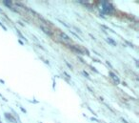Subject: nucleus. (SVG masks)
<instances>
[{"mask_svg":"<svg viewBox=\"0 0 139 123\" xmlns=\"http://www.w3.org/2000/svg\"><path fill=\"white\" fill-rule=\"evenodd\" d=\"M100 9L102 10L103 13H109V14L112 13L113 11H114L112 4L107 2V1H101V2H100Z\"/></svg>","mask_w":139,"mask_h":123,"instance_id":"nucleus-1","label":"nucleus"},{"mask_svg":"<svg viewBox=\"0 0 139 123\" xmlns=\"http://www.w3.org/2000/svg\"><path fill=\"white\" fill-rule=\"evenodd\" d=\"M41 28V30L43 31L46 34H49V35H51L52 34V33H51V31L49 29V28H47V27H45V26H40Z\"/></svg>","mask_w":139,"mask_h":123,"instance_id":"nucleus-2","label":"nucleus"},{"mask_svg":"<svg viewBox=\"0 0 139 123\" xmlns=\"http://www.w3.org/2000/svg\"><path fill=\"white\" fill-rule=\"evenodd\" d=\"M110 75H111V77H112V79H113V81H114V82H115L116 84H118L119 82H120V81H119V78L117 77H116L115 74H114V73H110Z\"/></svg>","mask_w":139,"mask_h":123,"instance_id":"nucleus-3","label":"nucleus"},{"mask_svg":"<svg viewBox=\"0 0 139 123\" xmlns=\"http://www.w3.org/2000/svg\"><path fill=\"white\" fill-rule=\"evenodd\" d=\"M5 116L7 117L8 120H10V121H12V122H16V119L15 118H14V117L13 116H10V115H9V113H5Z\"/></svg>","mask_w":139,"mask_h":123,"instance_id":"nucleus-4","label":"nucleus"},{"mask_svg":"<svg viewBox=\"0 0 139 123\" xmlns=\"http://www.w3.org/2000/svg\"><path fill=\"white\" fill-rule=\"evenodd\" d=\"M60 36H61V38H63L64 40H66V41H70V40H71V38H70V37H69L65 33H60Z\"/></svg>","mask_w":139,"mask_h":123,"instance_id":"nucleus-5","label":"nucleus"},{"mask_svg":"<svg viewBox=\"0 0 139 123\" xmlns=\"http://www.w3.org/2000/svg\"><path fill=\"white\" fill-rule=\"evenodd\" d=\"M3 3L5 4L6 6L10 7V8H13V6H12V2H9V1H3Z\"/></svg>","mask_w":139,"mask_h":123,"instance_id":"nucleus-6","label":"nucleus"},{"mask_svg":"<svg viewBox=\"0 0 139 123\" xmlns=\"http://www.w3.org/2000/svg\"><path fill=\"white\" fill-rule=\"evenodd\" d=\"M108 42H109V43H111L112 45H113V46H115V45H116V43L112 39V38H108Z\"/></svg>","mask_w":139,"mask_h":123,"instance_id":"nucleus-7","label":"nucleus"}]
</instances>
